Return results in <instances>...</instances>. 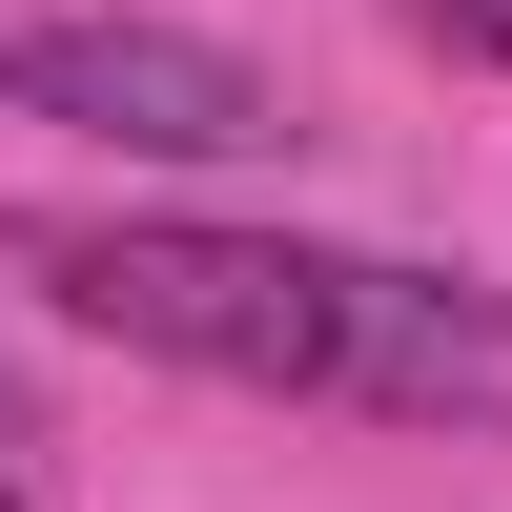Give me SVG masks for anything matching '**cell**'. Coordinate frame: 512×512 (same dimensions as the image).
<instances>
[{"label": "cell", "mask_w": 512, "mask_h": 512, "mask_svg": "<svg viewBox=\"0 0 512 512\" xmlns=\"http://www.w3.org/2000/svg\"><path fill=\"white\" fill-rule=\"evenodd\" d=\"M0 267L62 328L205 390L369 410V431H512V308L451 267H369L308 226H185V205H0Z\"/></svg>", "instance_id": "1"}, {"label": "cell", "mask_w": 512, "mask_h": 512, "mask_svg": "<svg viewBox=\"0 0 512 512\" xmlns=\"http://www.w3.org/2000/svg\"><path fill=\"white\" fill-rule=\"evenodd\" d=\"M0 103L62 123V144H123V164H267L287 144V82L246 41H185V21H21Z\"/></svg>", "instance_id": "2"}, {"label": "cell", "mask_w": 512, "mask_h": 512, "mask_svg": "<svg viewBox=\"0 0 512 512\" xmlns=\"http://www.w3.org/2000/svg\"><path fill=\"white\" fill-rule=\"evenodd\" d=\"M390 21L431 41V62H492V82H512V0H390Z\"/></svg>", "instance_id": "3"}, {"label": "cell", "mask_w": 512, "mask_h": 512, "mask_svg": "<svg viewBox=\"0 0 512 512\" xmlns=\"http://www.w3.org/2000/svg\"><path fill=\"white\" fill-rule=\"evenodd\" d=\"M0 512H21V492H0Z\"/></svg>", "instance_id": "4"}]
</instances>
